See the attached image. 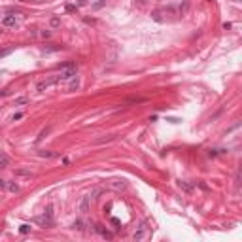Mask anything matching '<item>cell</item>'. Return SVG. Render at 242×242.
Masks as SVG:
<instances>
[{"label": "cell", "mask_w": 242, "mask_h": 242, "mask_svg": "<svg viewBox=\"0 0 242 242\" xmlns=\"http://www.w3.org/2000/svg\"><path fill=\"white\" fill-rule=\"evenodd\" d=\"M146 233H148V227H146V223H142L140 227H138V229L135 231V235H132V238H135V240H142L144 236H146Z\"/></svg>", "instance_id": "4"}, {"label": "cell", "mask_w": 242, "mask_h": 242, "mask_svg": "<svg viewBox=\"0 0 242 242\" xmlns=\"http://www.w3.org/2000/svg\"><path fill=\"white\" fill-rule=\"evenodd\" d=\"M59 68H61V70H66V68H76V63H72V61H68V63H63V64H59Z\"/></svg>", "instance_id": "11"}, {"label": "cell", "mask_w": 242, "mask_h": 242, "mask_svg": "<svg viewBox=\"0 0 242 242\" xmlns=\"http://www.w3.org/2000/svg\"><path fill=\"white\" fill-rule=\"evenodd\" d=\"M78 6H72V4H66V12H76Z\"/></svg>", "instance_id": "28"}, {"label": "cell", "mask_w": 242, "mask_h": 242, "mask_svg": "<svg viewBox=\"0 0 242 242\" xmlns=\"http://www.w3.org/2000/svg\"><path fill=\"white\" fill-rule=\"evenodd\" d=\"M12 49H13V48H8V49L0 51V59H2V57H6V55H10V53H12Z\"/></svg>", "instance_id": "25"}, {"label": "cell", "mask_w": 242, "mask_h": 242, "mask_svg": "<svg viewBox=\"0 0 242 242\" xmlns=\"http://www.w3.org/2000/svg\"><path fill=\"white\" fill-rule=\"evenodd\" d=\"M49 23H51V27H53V29H57L59 25H61V19L57 17V15H55V17H51V21H49Z\"/></svg>", "instance_id": "15"}, {"label": "cell", "mask_w": 242, "mask_h": 242, "mask_svg": "<svg viewBox=\"0 0 242 242\" xmlns=\"http://www.w3.org/2000/svg\"><path fill=\"white\" fill-rule=\"evenodd\" d=\"M38 155L40 157H55V151H48V150H42V151H38Z\"/></svg>", "instance_id": "12"}, {"label": "cell", "mask_w": 242, "mask_h": 242, "mask_svg": "<svg viewBox=\"0 0 242 242\" xmlns=\"http://www.w3.org/2000/svg\"><path fill=\"white\" fill-rule=\"evenodd\" d=\"M27 102H29V99H27V97H19V99H15L13 106H23V104H27Z\"/></svg>", "instance_id": "10"}, {"label": "cell", "mask_w": 242, "mask_h": 242, "mask_svg": "<svg viewBox=\"0 0 242 242\" xmlns=\"http://www.w3.org/2000/svg\"><path fill=\"white\" fill-rule=\"evenodd\" d=\"M55 83H59L57 76H51V78L44 80V81H40V83L36 85V89H38V93H44V91H48L49 87H51V85H55Z\"/></svg>", "instance_id": "2"}, {"label": "cell", "mask_w": 242, "mask_h": 242, "mask_svg": "<svg viewBox=\"0 0 242 242\" xmlns=\"http://www.w3.org/2000/svg\"><path fill=\"white\" fill-rule=\"evenodd\" d=\"M178 185H180V189H182V191H185V193H193V184L185 182V180H180Z\"/></svg>", "instance_id": "5"}, {"label": "cell", "mask_w": 242, "mask_h": 242, "mask_svg": "<svg viewBox=\"0 0 242 242\" xmlns=\"http://www.w3.org/2000/svg\"><path fill=\"white\" fill-rule=\"evenodd\" d=\"M102 236H104V238H108V240H110V238H114V233H110V231H102Z\"/></svg>", "instance_id": "23"}, {"label": "cell", "mask_w": 242, "mask_h": 242, "mask_svg": "<svg viewBox=\"0 0 242 242\" xmlns=\"http://www.w3.org/2000/svg\"><path fill=\"white\" fill-rule=\"evenodd\" d=\"M89 200H91V195H85L83 199H81V203H80V212H87L89 210Z\"/></svg>", "instance_id": "6"}, {"label": "cell", "mask_w": 242, "mask_h": 242, "mask_svg": "<svg viewBox=\"0 0 242 242\" xmlns=\"http://www.w3.org/2000/svg\"><path fill=\"white\" fill-rule=\"evenodd\" d=\"M49 131H51V127H45V129H44V131H42V132H40V136H38V142H40V140H42V138H45V136H48V132H49Z\"/></svg>", "instance_id": "19"}, {"label": "cell", "mask_w": 242, "mask_h": 242, "mask_svg": "<svg viewBox=\"0 0 242 242\" xmlns=\"http://www.w3.org/2000/svg\"><path fill=\"white\" fill-rule=\"evenodd\" d=\"M42 38H51V30H42Z\"/></svg>", "instance_id": "26"}, {"label": "cell", "mask_w": 242, "mask_h": 242, "mask_svg": "<svg viewBox=\"0 0 242 242\" xmlns=\"http://www.w3.org/2000/svg\"><path fill=\"white\" fill-rule=\"evenodd\" d=\"M76 76V68H66V70H63L61 74H57V80H59V83L61 81H68V80H72Z\"/></svg>", "instance_id": "3"}, {"label": "cell", "mask_w": 242, "mask_h": 242, "mask_svg": "<svg viewBox=\"0 0 242 242\" xmlns=\"http://www.w3.org/2000/svg\"><path fill=\"white\" fill-rule=\"evenodd\" d=\"M61 49V45H57V44H48L44 48V53H51V51H59Z\"/></svg>", "instance_id": "8"}, {"label": "cell", "mask_w": 242, "mask_h": 242, "mask_svg": "<svg viewBox=\"0 0 242 242\" xmlns=\"http://www.w3.org/2000/svg\"><path fill=\"white\" fill-rule=\"evenodd\" d=\"M17 174H19V176H30V170H25V168H19V170H17Z\"/></svg>", "instance_id": "24"}, {"label": "cell", "mask_w": 242, "mask_h": 242, "mask_svg": "<svg viewBox=\"0 0 242 242\" xmlns=\"http://www.w3.org/2000/svg\"><path fill=\"white\" fill-rule=\"evenodd\" d=\"M140 2H142V4H146V2H148V0H140Z\"/></svg>", "instance_id": "31"}, {"label": "cell", "mask_w": 242, "mask_h": 242, "mask_svg": "<svg viewBox=\"0 0 242 242\" xmlns=\"http://www.w3.org/2000/svg\"><path fill=\"white\" fill-rule=\"evenodd\" d=\"M2 32H4V30H2V29H0V36H2Z\"/></svg>", "instance_id": "32"}, {"label": "cell", "mask_w": 242, "mask_h": 242, "mask_svg": "<svg viewBox=\"0 0 242 242\" xmlns=\"http://www.w3.org/2000/svg\"><path fill=\"white\" fill-rule=\"evenodd\" d=\"M104 0H100V2H97V4H93V8H95V10H99V8H102V6H104Z\"/></svg>", "instance_id": "27"}, {"label": "cell", "mask_w": 242, "mask_h": 242, "mask_svg": "<svg viewBox=\"0 0 242 242\" xmlns=\"http://www.w3.org/2000/svg\"><path fill=\"white\" fill-rule=\"evenodd\" d=\"M151 19H153V21H157V23H163V21H165V17H163L161 12H153V13H151Z\"/></svg>", "instance_id": "9"}, {"label": "cell", "mask_w": 242, "mask_h": 242, "mask_svg": "<svg viewBox=\"0 0 242 242\" xmlns=\"http://www.w3.org/2000/svg\"><path fill=\"white\" fill-rule=\"evenodd\" d=\"M19 2H25V0H19Z\"/></svg>", "instance_id": "33"}, {"label": "cell", "mask_w": 242, "mask_h": 242, "mask_svg": "<svg viewBox=\"0 0 242 242\" xmlns=\"http://www.w3.org/2000/svg\"><path fill=\"white\" fill-rule=\"evenodd\" d=\"M6 187V182H4V180H0V189H4Z\"/></svg>", "instance_id": "29"}, {"label": "cell", "mask_w": 242, "mask_h": 242, "mask_svg": "<svg viewBox=\"0 0 242 242\" xmlns=\"http://www.w3.org/2000/svg\"><path fill=\"white\" fill-rule=\"evenodd\" d=\"M80 87V83H78V80H74L72 78V81H70V85H68V91H76Z\"/></svg>", "instance_id": "14"}, {"label": "cell", "mask_w": 242, "mask_h": 242, "mask_svg": "<svg viewBox=\"0 0 242 242\" xmlns=\"http://www.w3.org/2000/svg\"><path fill=\"white\" fill-rule=\"evenodd\" d=\"M36 223L44 225V227H53V218H51V208H48V212H44L42 216H36L34 218Z\"/></svg>", "instance_id": "1"}, {"label": "cell", "mask_w": 242, "mask_h": 242, "mask_svg": "<svg viewBox=\"0 0 242 242\" xmlns=\"http://www.w3.org/2000/svg\"><path fill=\"white\" fill-rule=\"evenodd\" d=\"M87 2V0H80V4H85Z\"/></svg>", "instance_id": "30"}, {"label": "cell", "mask_w": 242, "mask_h": 242, "mask_svg": "<svg viewBox=\"0 0 242 242\" xmlns=\"http://www.w3.org/2000/svg\"><path fill=\"white\" fill-rule=\"evenodd\" d=\"M19 231H21L23 235H27V233H30V225H21V227H19Z\"/></svg>", "instance_id": "22"}, {"label": "cell", "mask_w": 242, "mask_h": 242, "mask_svg": "<svg viewBox=\"0 0 242 242\" xmlns=\"http://www.w3.org/2000/svg\"><path fill=\"white\" fill-rule=\"evenodd\" d=\"M8 189H10V191H13V193H17L19 191V185L17 184H8Z\"/></svg>", "instance_id": "21"}, {"label": "cell", "mask_w": 242, "mask_h": 242, "mask_svg": "<svg viewBox=\"0 0 242 242\" xmlns=\"http://www.w3.org/2000/svg\"><path fill=\"white\" fill-rule=\"evenodd\" d=\"M114 135H112V136H106V138H99V140H95V144H106V142H112V140H114Z\"/></svg>", "instance_id": "13"}, {"label": "cell", "mask_w": 242, "mask_h": 242, "mask_svg": "<svg viewBox=\"0 0 242 242\" xmlns=\"http://www.w3.org/2000/svg\"><path fill=\"white\" fill-rule=\"evenodd\" d=\"M23 117H25L23 112H15V114L12 116V121H19V119H23Z\"/></svg>", "instance_id": "17"}, {"label": "cell", "mask_w": 242, "mask_h": 242, "mask_svg": "<svg viewBox=\"0 0 242 242\" xmlns=\"http://www.w3.org/2000/svg\"><path fill=\"white\" fill-rule=\"evenodd\" d=\"M72 227H74V229H78V231H83V221H81V219H76Z\"/></svg>", "instance_id": "16"}, {"label": "cell", "mask_w": 242, "mask_h": 242, "mask_svg": "<svg viewBox=\"0 0 242 242\" xmlns=\"http://www.w3.org/2000/svg\"><path fill=\"white\" fill-rule=\"evenodd\" d=\"M112 185H114L116 189H123V187H125V182H123V180H116V182L112 184Z\"/></svg>", "instance_id": "18"}, {"label": "cell", "mask_w": 242, "mask_h": 242, "mask_svg": "<svg viewBox=\"0 0 242 242\" xmlns=\"http://www.w3.org/2000/svg\"><path fill=\"white\" fill-rule=\"evenodd\" d=\"M0 167H8V157L6 155H2V153H0Z\"/></svg>", "instance_id": "20"}, {"label": "cell", "mask_w": 242, "mask_h": 242, "mask_svg": "<svg viewBox=\"0 0 242 242\" xmlns=\"http://www.w3.org/2000/svg\"><path fill=\"white\" fill-rule=\"evenodd\" d=\"M2 25H4V27H13V25H15V17H13V15H6V17L2 19Z\"/></svg>", "instance_id": "7"}]
</instances>
